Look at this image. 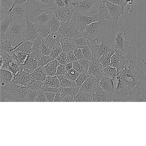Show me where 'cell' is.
<instances>
[{
	"instance_id": "1",
	"label": "cell",
	"mask_w": 146,
	"mask_h": 146,
	"mask_svg": "<svg viewBox=\"0 0 146 146\" xmlns=\"http://www.w3.org/2000/svg\"><path fill=\"white\" fill-rule=\"evenodd\" d=\"M109 36L114 51L121 52L127 58L137 57V23L130 20L125 12L112 20Z\"/></svg>"
},
{
	"instance_id": "2",
	"label": "cell",
	"mask_w": 146,
	"mask_h": 146,
	"mask_svg": "<svg viewBox=\"0 0 146 146\" xmlns=\"http://www.w3.org/2000/svg\"><path fill=\"white\" fill-rule=\"evenodd\" d=\"M27 18L35 25L46 24L54 15L52 8L37 3L34 0H29L26 3Z\"/></svg>"
},
{
	"instance_id": "3",
	"label": "cell",
	"mask_w": 146,
	"mask_h": 146,
	"mask_svg": "<svg viewBox=\"0 0 146 146\" xmlns=\"http://www.w3.org/2000/svg\"><path fill=\"white\" fill-rule=\"evenodd\" d=\"M28 90L27 86L20 83L12 82L5 86H1V101L26 102Z\"/></svg>"
},
{
	"instance_id": "4",
	"label": "cell",
	"mask_w": 146,
	"mask_h": 146,
	"mask_svg": "<svg viewBox=\"0 0 146 146\" xmlns=\"http://www.w3.org/2000/svg\"><path fill=\"white\" fill-rule=\"evenodd\" d=\"M26 19L13 20L7 34V40L11 42L16 49L25 39Z\"/></svg>"
},
{
	"instance_id": "5",
	"label": "cell",
	"mask_w": 146,
	"mask_h": 146,
	"mask_svg": "<svg viewBox=\"0 0 146 146\" xmlns=\"http://www.w3.org/2000/svg\"><path fill=\"white\" fill-rule=\"evenodd\" d=\"M105 0H82L78 2L74 12L81 16H92L100 11Z\"/></svg>"
},
{
	"instance_id": "6",
	"label": "cell",
	"mask_w": 146,
	"mask_h": 146,
	"mask_svg": "<svg viewBox=\"0 0 146 146\" xmlns=\"http://www.w3.org/2000/svg\"><path fill=\"white\" fill-rule=\"evenodd\" d=\"M111 20L94 22L87 25L81 32V36L88 40L99 36L108 27Z\"/></svg>"
},
{
	"instance_id": "7",
	"label": "cell",
	"mask_w": 146,
	"mask_h": 146,
	"mask_svg": "<svg viewBox=\"0 0 146 146\" xmlns=\"http://www.w3.org/2000/svg\"><path fill=\"white\" fill-rule=\"evenodd\" d=\"M58 32L60 37H67L75 40L82 36L81 32L78 29L70 24L69 22L62 24Z\"/></svg>"
},
{
	"instance_id": "8",
	"label": "cell",
	"mask_w": 146,
	"mask_h": 146,
	"mask_svg": "<svg viewBox=\"0 0 146 146\" xmlns=\"http://www.w3.org/2000/svg\"><path fill=\"white\" fill-rule=\"evenodd\" d=\"M92 102H117L116 93L112 94L103 90L98 84L94 93L91 95Z\"/></svg>"
},
{
	"instance_id": "9",
	"label": "cell",
	"mask_w": 146,
	"mask_h": 146,
	"mask_svg": "<svg viewBox=\"0 0 146 146\" xmlns=\"http://www.w3.org/2000/svg\"><path fill=\"white\" fill-rule=\"evenodd\" d=\"M90 64L88 73L89 77L96 78L99 81L104 76L103 68L99 59L92 58L90 60Z\"/></svg>"
},
{
	"instance_id": "10",
	"label": "cell",
	"mask_w": 146,
	"mask_h": 146,
	"mask_svg": "<svg viewBox=\"0 0 146 146\" xmlns=\"http://www.w3.org/2000/svg\"><path fill=\"white\" fill-rule=\"evenodd\" d=\"M127 60L126 56L121 52L115 51L113 52L111 60V66L116 68L118 75L123 69Z\"/></svg>"
},
{
	"instance_id": "11",
	"label": "cell",
	"mask_w": 146,
	"mask_h": 146,
	"mask_svg": "<svg viewBox=\"0 0 146 146\" xmlns=\"http://www.w3.org/2000/svg\"><path fill=\"white\" fill-rule=\"evenodd\" d=\"M104 4L112 20L118 18L124 12V9L120 6L111 3L107 0L104 1Z\"/></svg>"
},
{
	"instance_id": "12",
	"label": "cell",
	"mask_w": 146,
	"mask_h": 146,
	"mask_svg": "<svg viewBox=\"0 0 146 146\" xmlns=\"http://www.w3.org/2000/svg\"><path fill=\"white\" fill-rule=\"evenodd\" d=\"M25 39L33 41L38 36V25H35L28 19H26Z\"/></svg>"
},
{
	"instance_id": "13",
	"label": "cell",
	"mask_w": 146,
	"mask_h": 146,
	"mask_svg": "<svg viewBox=\"0 0 146 146\" xmlns=\"http://www.w3.org/2000/svg\"><path fill=\"white\" fill-rule=\"evenodd\" d=\"M34 81L35 80L32 74L22 70L16 75H14L12 82L21 84L27 87Z\"/></svg>"
},
{
	"instance_id": "14",
	"label": "cell",
	"mask_w": 146,
	"mask_h": 146,
	"mask_svg": "<svg viewBox=\"0 0 146 146\" xmlns=\"http://www.w3.org/2000/svg\"><path fill=\"white\" fill-rule=\"evenodd\" d=\"M98 84V81L96 78L89 77L80 87L79 90L91 95L94 93Z\"/></svg>"
},
{
	"instance_id": "15",
	"label": "cell",
	"mask_w": 146,
	"mask_h": 146,
	"mask_svg": "<svg viewBox=\"0 0 146 146\" xmlns=\"http://www.w3.org/2000/svg\"><path fill=\"white\" fill-rule=\"evenodd\" d=\"M26 7V3L14 7L12 10L9 12L12 19L13 20L19 19H26L27 14Z\"/></svg>"
},
{
	"instance_id": "16",
	"label": "cell",
	"mask_w": 146,
	"mask_h": 146,
	"mask_svg": "<svg viewBox=\"0 0 146 146\" xmlns=\"http://www.w3.org/2000/svg\"><path fill=\"white\" fill-rule=\"evenodd\" d=\"M42 38L38 36L33 41V45L29 58H33L39 60L42 56L41 45Z\"/></svg>"
},
{
	"instance_id": "17",
	"label": "cell",
	"mask_w": 146,
	"mask_h": 146,
	"mask_svg": "<svg viewBox=\"0 0 146 146\" xmlns=\"http://www.w3.org/2000/svg\"><path fill=\"white\" fill-rule=\"evenodd\" d=\"M98 84L103 90L108 93L112 94L116 93L113 82L111 79L107 78L104 76L98 81Z\"/></svg>"
},
{
	"instance_id": "18",
	"label": "cell",
	"mask_w": 146,
	"mask_h": 146,
	"mask_svg": "<svg viewBox=\"0 0 146 146\" xmlns=\"http://www.w3.org/2000/svg\"><path fill=\"white\" fill-rule=\"evenodd\" d=\"M60 35L58 32L51 33L48 36L45 38L47 44L52 49L61 47L60 42Z\"/></svg>"
},
{
	"instance_id": "19",
	"label": "cell",
	"mask_w": 146,
	"mask_h": 146,
	"mask_svg": "<svg viewBox=\"0 0 146 146\" xmlns=\"http://www.w3.org/2000/svg\"><path fill=\"white\" fill-rule=\"evenodd\" d=\"M60 42L61 47L64 52L73 51L79 47L76 44L75 40L67 37H60Z\"/></svg>"
},
{
	"instance_id": "20",
	"label": "cell",
	"mask_w": 146,
	"mask_h": 146,
	"mask_svg": "<svg viewBox=\"0 0 146 146\" xmlns=\"http://www.w3.org/2000/svg\"><path fill=\"white\" fill-rule=\"evenodd\" d=\"M37 63L38 60H37L33 58H29L25 63L20 64L22 70L27 73L31 74L37 69Z\"/></svg>"
},
{
	"instance_id": "21",
	"label": "cell",
	"mask_w": 146,
	"mask_h": 146,
	"mask_svg": "<svg viewBox=\"0 0 146 146\" xmlns=\"http://www.w3.org/2000/svg\"><path fill=\"white\" fill-rule=\"evenodd\" d=\"M59 64L56 59L54 60L49 62L41 70L45 73L46 76H56L57 70Z\"/></svg>"
},
{
	"instance_id": "22",
	"label": "cell",
	"mask_w": 146,
	"mask_h": 146,
	"mask_svg": "<svg viewBox=\"0 0 146 146\" xmlns=\"http://www.w3.org/2000/svg\"><path fill=\"white\" fill-rule=\"evenodd\" d=\"M14 74L10 71L1 70L0 71V82L1 86H5L12 82Z\"/></svg>"
},
{
	"instance_id": "23",
	"label": "cell",
	"mask_w": 146,
	"mask_h": 146,
	"mask_svg": "<svg viewBox=\"0 0 146 146\" xmlns=\"http://www.w3.org/2000/svg\"><path fill=\"white\" fill-rule=\"evenodd\" d=\"M42 82V87H51L59 89L61 87L59 81L56 76H46Z\"/></svg>"
},
{
	"instance_id": "24",
	"label": "cell",
	"mask_w": 146,
	"mask_h": 146,
	"mask_svg": "<svg viewBox=\"0 0 146 146\" xmlns=\"http://www.w3.org/2000/svg\"><path fill=\"white\" fill-rule=\"evenodd\" d=\"M61 96L63 99L66 96H72L75 97L79 92V88H64L60 87L59 88Z\"/></svg>"
},
{
	"instance_id": "25",
	"label": "cell",
	"mask_w": 146,
	"mask_h": 146,
	"mask_svg": "<svg viewBox=\"0 0 146 146\" xmlns=\"http://www.w3.org/2000/svg\"><path fill=\"white\" fill-rule=\"evenodd\" d=\"M62 24V23L54 15L53 17L48 21L46 25L50 29L51 33H53L58 32Z\"/></svg>"
},
{
	"instance_id": "26",
	"label": "cell",
	"mask_w": 146,
	"mask_h": 146,
	"mask_svg": "<svg viewBox=\"0 0 146 146\" xmlns=\"http://www.w3.org/2000/svg\"><path fill=\"white\" fill-rule=\"evenodd\" d=\"M33 45V41L25 39L23 40L22 44H20L16 48V50L26 53L30 54L31 52Z\"/></svg>"
},
{
	"instance_id": "27",
	"label": "cell",
	"mask_w": 146,
	"mask_h": 146,
	"mask_svg": "<svg viewBox=\"0 0 146 146\" xmlns=\"http://www.w3.org/2000/svg\"><path fill=\"white\" fill-rule=\"evenodd\" d=\"M104 76L110 79H114L118 76V72L116 68L110 65L103 69Z\"/></svg>"
},
{
	"instance_id": "28",
	"label": "cell",
	"mask_w": 146,
	"mask_h": 146,
	"mask_svg": "<svg viewBox=\"0 0 146 146\" xmlns=\"http://www.w3.org/2000/svg\"><path fill=\"white\" fill-rule=\"evenodd\" d=\"M114 51L110 52L108 53L102 55L99 59L100 63L103 69L108 66L111 65V58Z\"/></svg>"
},
{
	"instance_id": "29",
	"label": "cell",
	"mask_w": 146,
	"mask_h": 146,
	"mask_svg": "<svg viewBox=\"0 0 146 146\" xmlns=\"http://www.w3.org/2000/svg\"><path fill=\"white\" fill-rule=\"evenodd\" d=\"M75 102H92V97L88 94L79 91L78 94L74 97Z\"/></svg>"
},
{
	"instance_id": "30",
	"label": "cell",
	"mask_w": 146,
	"mask_h": 146,
	"mask_svg": "<svg viewBox=\"0 0 146 146\" xmlns=\"http://www.w3.org/2000/svg\"><path fill=\"white\" fill-rule=\"evenodd\" d=\"M61 87L64 88H77L76 84L75 81L70 80L66 77L65 76L59 80ZM78 88V87H77Z\"/></svg>"
},
{
	"instance_id": "31",
	"label": "cell",
	"mask_w": 146,
	"mask_h": 146,
	"mask_svg": "<svg viewBox=\"0 0 146 146\" xmlns=\"http://www.w3.org/2000/svg\"><path fill=\"white\" fill-rule=\"evenodd\" d=\"M52 60L50 56L45 55H42L40 58L38 60L37 69L36 70H41Z\"/></svg>"
},
{
	"instance_id": "32",
	"label": "cell",
	"mask_w": 146,
	"mask_h": 146,
	"mask_svg": "<svg viewBox=\"0 0 146 146\" xmlns=\"http://www.w3.org/2000/svg\"><path fill=\"white\" fill-rule=\"evenodd\" d=\"M51 33L50 29L46 25H38V34L42 39L46 38Z\"/></svg>"
},
{
	"instance_id": "33",
	"label": "cell",
	"mask_w": 146,
	"mask_h": 146,
	"mask_svg": "<svg viewBox=\"0 0 146 146\" xmlns=\"http://www.w3.org/2000/svg\"><path fill=\"white\" fill-rule=\"evenodd\" d=\"M0 49L7 52H11L14 50V47L12 45L11 42L8 40L1 41Z\"/></svg>"
},
{
	"instance_id": "34",
	"label": "cell",
	"mask_w": 146,
	"mask_h": 146,
	"mask_svg": "<svg viewBox=\"0 0 146 146\" xmlns=\"http://www.w3.org/2000/svg\"><path fill=\"white\" fill-rule=\"evenodd\" d=\"M21 64L17 61H13L9 64L8 71L11 72L14 75L22 71Z\"/></svg>"
},
{
	"instance_id": "35",
	"label": "cell",
	"mask_w": 146,
	"mask_h": 146,
	"mask_svg": "<svg viewBox=\"0 0 146 146\" xmlns=\"http://www.w3.org/2000/svg\"><path fill=\"white\" fill-rule=\"evenodd\" d=\"M31 74L34 80L38 82H43L46 76V74L41 70H36Z\"/></svg>"
},
{
	"instance_id": "36",
	"label": "cell",
	"mask_w": 146,
	"mask_h": 146,
	"mask_svg": "<svg viewBox=\"0 0 146 146\" xmlns=\"http://www.w3.org/2000/svg\"><path fill=\"white\" fill-rule=\"evenodd\" d=\"M52 48L47 43L45 38L42 39L41 45L42 55L49 56L51 52H52Z\"/></svg>"
},
{
	"instance_id": "37",
	"label": "cell",
	"mask_w": 146,
	"mask_h": 146,
	"mask_svg": "<svg viewBox=\"0 0 146 146\" xmlns=\"http://www.w3.org/2000/svg\"><path fill=\"white\" fill-rule=\"evenodd\" d=\"M80 75V74L78 72L73 68L71 70L67 71L65 76L67 78L75 81Z\"/></svg>"
},
{
	"instance_id": "38",
	"label": "cell",
	"mask_w": 146,
	"mask_h": 146,
	"mask_svg": "<svg viewBox=\"0 0 146 146\" xmlns=\"http://www.w3.org/2000/svg\"><path fill=\"white\" fill-rule=\"evenodd\" d=\"M42 82L34 81L30 84L28 86V89L32 91H39L42 87Z\"/></svg>"
},
{
	"instance_id": "39",
	"label": "cell",
	"mask_w": 146,
	"mask_h": 146,
	"mask_svg": "<svg viewBox=\"0 0 146 146\" xmlns=\"http://www.w3.org/2000/svg\"><path fill=\"white\" fill-rule=\"evenodd\" d=\"M79 48H81V50L82 52L84 59L90 60L92 58V52H91V50L90 48L89 47L88 45L82 46Z\"/></svg>"
},
{
	"instance_id": "40",
	"label": "cell",
	"mask_w": 146,
	"mask_h": 146,
	"mask_svg": "<svg viewBox=\"0 0 146 146\" xmlns=\"http://www.w3.org/2000/svg\"><path fill=\"white\" fill-rule=\"evenodd\" d=\"M88 78V75L87 72H84L80 74L77 79L75 81L77 87L79 88Z\"/></svg>"
},
{
	"instance_id": "41",
	"label": "cell",
	"mask_w": 146,
	"mask_h": 146,
	"mask_svg": "<svg viewBox=\"0 0 146 146\" xmlns=\"http://www.w3.org/2000/svg\"><path fill=\"white\" fill-rule=\"evenodd\" d=\"M58 63L60 64L66 65L68 63V58H67V54L66 52L63 51L56 59Z\"/></svg>"
},
{
	"instance_id": "42",
	"label": "cell",
	"mask_w": 146,
	"mask_h": 146,
	"mask_svg": "<svg viewBox=\"0 0 146 146\" xmlns=\"http://www.w3.org/2000/svg\"><path fill=\"white\" fill-rule=\"evenodd\" d=\"M39 91H32L29 90L26 95V102H35Z\"/></svg>"
},
{
	"instance_id": "43",
	"label": "cell",
	"mask_w": 146,
	"mask_h": 146,
	"mask_svg": "<svg viewBox=\"0 0 146 146\" xmlns=\"http://www.w3.org/2000/svg\"><path fill=\"white\" fill-rule=\"evenodd\" d=\"M15 0H1V6L9 11L12 7Z\"/></svg>"
},
{
	"instance_id": "44",
	"label": "cell",
	"mask_w": 146,
	"mask_h": 146,
	"mask_svg": "<svg viewBox=\"0 0 146 146\" xmlns=\"http://www.w3.org/2000/svg\"><path fill=\"white\" fill-rule=\"evenodd\" d=\"M62 47L58 48L55 49H52V52L50 54L49 56L52 60H54L56 59L58 56L63 52Z\"/></svg>"
},
{
	"instance_id": "45",
	"label": "cell",
	"mask_w": 146,
	"mask_h": 146,
	"mask_svg": "<svg viewBox=\"0 0 146 146\" xmlns=\"http://www.w3.org/2000/svg\"><path fill=\"white\" fill-rule=\"evenodd\" d=\"M37 3L52 8L55 6L54 0H34Z\"/></svg>"
},
{
	"instance_id": "46",
	"label": "cell",
	"mask_w": 146,
	"mask_h": 146,
	"mask_svg": "<svg viewBox=\"0 0 146 146\" xmlns=\"http://www.w3.org/2000/svg\"><path fill=\"white\" fill-rule=\"evenodd\" d=\"M72 64H73V68L78 72L80 74L86 72L83 66L80 64L78 60H76L72 62Z\"/></svg>"
},
{
	"instance_id": "47",
	"label": "cell",
	"mask_w": 146,
	"mask_h": 146,
	"mask_svg": "<svg viewBox=\"0 0 146 146\" xmlns=\"http://www.w3.org/2000/svg\"><path fill=\"white\" fill-rule=\"evenodd\" d=\"M76 44L79 47L84 46V45H88V40L87 38L82 36H80L78 38L75 40Z\"/></svg>"
},
{
	"instance_id": "48",
	"label": "cell",
	"mask_w": 146,
	"mask_h": 146,
	"mask_svg": "<svg viewBox=\"0 0 146 146\" xmlns=\"http://www.w3.org/2000/svg\"><path fill=\"white\" fill-rule=\"evenodd\" d=\"M35 102H48L47 99L46 93L43 91L39 90Z\"/></svg>"
},
{
	"instance_id": "49",
	"label": "cell",
	"mask_w": 146,
	"mask_h": 146,
	"mask_svg": "<svg viewBox=\"0 0 146 146\" xmlns=\"http://www.w3.org/2000/svg\"><path fill=\"white\" fill-rule=\"evenodd\" d=\"M67 72L65 65L59 64L57 70L56 76H65Z\"/></svg>"
},
{
	"instance_id": "50",
	"label": "cell",
	"mask_w": 146,
	"mask_h": 146,
	"mask_svg": "<svg viewBox=\"0 0 146 146\" xmlns=\"http://www.w3.org/2000/svg\"><path fill=\"white\" fill-rule=\"evenodd\" d=\"M40 90L45 93H54L56 94L60 91L58 88L51 87H42Z\"/></svg>"
},
{
	"instance_id": "51",
	"label": "cell",
	"mask_w": 146,
	"mask_h": 146,
	"mask_svg": "<svg viewBox=\"0 0 146 146\" xmlns=\"http://www.w3.org/2000/svg\"><path fill=\"white\" fill-rule=\"evenodd\" d=\"M73 52L74 55L76 56V58L78 60H81L84 58L82 52V50H81L80 48L78 47L76 48V49L73 50Z\"/></svg>"
},
{
	"instance_id": "52",
	"label": "cell",
	"mask_w": 146,
	"mask_h": 146,
	"mask_svg": "<svg viewBox=\"0 0 146 146\" xmlns=\"http://www.w3.org/2000/svg\"><path fill=\"white\" fill-rule=\"evenodd\" d=\"M78 61H79L80 64L83 66L86 72H88L89 67L90 64V60L84 58L81 60H78Z\"/></svg>"
},
{
	"instance_id": "53",
	"label": "cell",
	"mask_w": 146,
	"mask_h": 146,
	"mask_svg": "<svg viewBox=\"0 0 146 146\" xmlns=\"http://www.w3.org/2000/svg\"><path fill=\"white\" fill-rule=\"evenodd\" d=\"M55 6L53 8L63 9L66 8V4L64 0H54Z\"/></svg>"
},
{
	"instance_id": "54",
	"label": "cell",
	"mask_w": 146,
	"mask_h": 146,
	"mask_svg": "<svg viewBox=\"0 0 146 146\" xmlns=\"http://www.w3.org/2000/svg\"><path fill=\"white\" fill-rule=\"evenodd\" d=\"M107 1L115 5L120 6L123 9H124L125 7L126 6L125 0H107Z\"/></svg>"
},
{
	"instance_id": "55",
	"label": "cell",
	"mask_w": 146,
	"mask_h": 146,
	"mask_svg": "<svg viewBox=\"0 0 146 146\" xmlns=\"http://www.w3.org/2000/svg\"><path fill=\"white\" fill-rule=\"evenodd\" d=\"M67 54V58L69 62H73L77 60L76 56L74 55L73 51L66 52Z\"/></svg>"
},
{
	"instance_id": "56",
	"label": "cell",
	"mask_w": 146,
	"mask_h": 146,
	"mask_svg": "<svg viewBox=\"0 0 146 146\" xmlns=\"http://www.w3.org/2000/svg\"><path fill=\"white\" fill-rule=\"evenodd\" d=\"M29 0H15L14 3H13V5L12 7L11 8V10L9 11V12L11 11L13 8L16 6L17 5H23V4H25V3H27Z\"/></svg>"
},
{
	"instance_id": "57",
	"label": "cell",
	"mask_w": 146,
	"mask_h": 146,
	"mask_svg": "<svg viewBox=\"0 0 146 146\" xmlns=\"http://www.w3.org/2000/svg\"><path fill=\"white\" fill-rule=\"evenodd\" d=\"M48 102H54L55 94L54 93H45Z\"/></svg>"
},
{
	"instance_id": "58",
	"label": "cell",
	"mask_w": 146,
	"mask_h": 146,
	"mask_svg": "<svg viewBox=\"0 0 146 146\" xmlns=\"http://www.w3.org/2000/svg\"><path fill=\"white\" fill-rule=\"evenodd\" d=\"M63 101V98L60 96V91L58 92V93L55 94V96H54V102H62Z\"/></svg>"
},
{
	"instance_id": "59",
	"label": "cell",
	"mask_w": 146,
	"mask_h": 146,
	"mask_svg": "<svg viewBox=\"0 0 146 146\" xmlns=\"http://www.w3.org/2000/svg\"><path fill=\"white\" fill-rule=\"evenodd\" d=\"M64 102H75L74 97L72 96H68L64 98L63 99V101Z\"/></svg>"
},
{
	"instance_id": "60",
	"label": "cell",
	"mask_w": 146,
	"mask_h": 146,
	"mask_svg": "<svg viewBox=\"0 0 146 146\" xmlns=\"http://www.w3.org/2000/svg\"><path fill=\"white\" fill-rule=\"evenodd\" d=\"M65 65L67 71L71 70V69H73V64H72V62H68V63H67Z\"/></svg>"
},
{
	"instance_id": "61",
	"label": "cell",
	"mask_w": 146,
	"mask_h": 146,
	"mask_svg": "<svg viewBox=\"0 0 146 146\" xmlns=\"http://www.w3.org/2000/svg\"><path fill=\"white\" fill-rule=\"evenodd\" d=\"M135 0H125V5H133L135 4Z\"/></svg>"
},
{
	"instance_id": "62",
	"label": "cell",
	"mask_w": 146,
	"mask_h": 146,
	"mask_svg": "<svg viewBox=\"0 0 146 146\" xmlns=\"http://www.w3.org/2000/svg\"><path fill=\"white\" fill-rule=\"evenodd\" d=\"M82 1V0H76V3H77L78 2H79V1Z\"/></svg>"
}]
</instances>
